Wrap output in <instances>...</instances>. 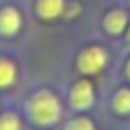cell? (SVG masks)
Listing matches in <instances>:
<instances>
[{
	"mask_svg": "<svg viewBox=\"0 0 130 130\" xmlns=\"http://www.w3.org/2000/svg\"><path fill=\"white\" fill-rule=\"evenodd\" d=\"M28 117L39 126H52L61 117V104L54 93L39 91L28 100Z\"/></svg>",
	"mask_w": 130,
	"mask_h": 130,
	"instance_id": "cell-1",
	"label": "cell"
},
{
	"mask_svg": "<svg viewBox=\"0 0 130 130\" xmlns=\"http://www.w3.org/2000/svg\"><path fill=\"white\" fill-rule=\"evenodd\" d=\"M108 56H106V50L100 46H91L87 48V50L80 52L78 56V70L83 72V74H98V72L104 70V65H106Z\"/></svg>",
	"mask_w": 130,
	"mask_h": 130,
	"instance_id": "cell-2",
	"label": "cell"
},
{
	"mask_svg": "<svg viewBox=\"0 0 130 130\" xmlns=\"http://www.w3.org/2000/svg\"><path fill=\"white\" fill-rule=\"evenodd\" d=\"M93 98H95V95H93L91 83L80 80V83H76L74 89H72V106L78 108V111H87V108H91Z\"/></svg>",
	"mask_w": 130,
	"mask_h": 130,
	"instance_id": "cell-3",
	"label": "cell"
},
{
	"mask_svg": "<svg viewBox=\"0 0 130 130\" xmlns=\"http://www.w3.org/2000/svg\"><path fill=\"white\" fill-rule=\"evenodd\" d=\"M20 28H22V15H20L18 9H13V7L0 9V35L11 37Z\"/></svg>",
	"mask_w": 130,
	"mask_h": 130,
	"instance_id": "cell-4",
	"label": "cell"
},
{
	"mask_svg": "<svg viewBox=\"0 0 130 130\" xmlns=\"http://www.w3.org/2000/svg\"><path fill=\"white\" fill-rule=\"evenodd\" d=\"M65 13V0H37V15L41 20H56Z\"/></svg>",
	"mask_w": 130,
	"mask_h": 130,
	"instance_id": "cell-5",
	"label": "cell"
},
{
	"mask_svg": "<svg viewBox=\"0 0 130 130\" xmlns=\"http://www.w3.org/2000/svg\"><path fill=\"white\" fill-rule=\"evenodd\" d=\"M104 28H106L111 35L124 32L126 28H128V15H126V11H121V9L111 11V13L104 18Z\"/></svg>",
	"mask_w": 130,
	"mask_h": 130,
	"instance_id": "cell-6",
	"label": "cell"
},
{
	"mask_svg": "<svg viewBox=\"0 0 130 130\" xmlns=\"http://www.w3.org/2000/svg\"><path fill=\"white\" fill-rule=\"evenodd\" d=\"M18 78V70L9 59H0V89H7L15 83Z\"/></svg>",
	"mask_w": 130,
	"mask_h": 130,
	"instance_id": "cell-7",
	"label": "cell"
},
{
	"mask_svg": "<svg viewBox=\"0 0 130 130\" xmlns=\"http://www.w3.org/2000/svg\"><path fill=\"white\" fill-rule=\"evenodd\" d=\"M113 106L117 113H130V89H121L113 98Z\"/></svg>",
	"mask_w": 130,
	"mask_h": 130,
	"instance_id": "cell-8",
	"label": "cell"
},
{
	"mask_svg": "<svg viewBox=\"0 0 130 130\" xmlns=\"http://www.w3.org/2000/svg\"><path fill=\"white\" fill-rule=\"evenodd\" d=\"M0 130H20V119L15 115H2L0 117Z\"/></svg>",
	"mask_w": 130,
	"mask_h": 130,
	"instance_id": "cell-9",
	"label": "cell"
},
{
	"mask_svg": "<svg viewBox=\"0 0 130 130\" xmlns=\"http://www.w3.org/2000/svg\"><path fill=\"white\" fill-rule=\"evenodd\" d=\"M67 130H93V124L89 119H74V121H70V126H67Z\"/></svg>",
	"mask_w": 130,
	"mask_h": 130,
	"instance_id": "cell-10",
	"label": "cell"
},
{
	"mask_svg": "<svg viewBox=\"0 0 130 130\" xmlns=\"http://www.w3.org/2000/svg\"><path fill=\"white\" fill-rule=\"evenodd\" d=\"M67 18H76V15L80 13V5H67Z\"/></svg>",
	"mask_w": 130,
	"mask_h": 130,
	"instance_id": "cell-11",
	"label": "cell"
},
{
	"mask_svg": "<svg viewBox=\"0 0 130 130\" xmlns=\"http://www.w3.org/2000/svg\"><path fill=\"white\" fill-rule=\"evenodd\" d=\"M126 76L130 78V61H128V65H126Z\"/></svg>",
	"mask_w": 130,
	"mask_h": 130,
	"instance_id": "cell-12",
	"label": "cell"
},
{
	"mask_svg": "<svg viewBox=\"0 0 130 130\" xmlns=\"http://www.w3.org/2000/svg\"><path fill=\"white\" fill-rule=\"evenodd\" d=\"M128 43H130V26H128Z\"/></svg>",
	"mask_w": 130,
	"mask_h": 130,
	"instance_id": "cell-13",
	"label": "cell"
}]
</instances>
